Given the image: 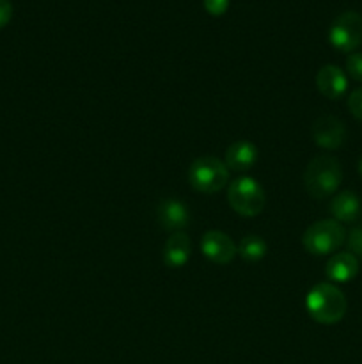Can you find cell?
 I'll list each match as a JSON object with an SVG mask.
<instances>
[{
	"label": "cell",
	"instance_id": "obj_1",
	"mask_svg": "<svg viewBox=\"0 0 362 364\" xmlns=\"http://www.w3.org/2000/svg\"><path fill=\"white\" fill-rule=\"evenodd\" d=\"M305 309L314 322L322 326H334L344 318L348 302L336 284L318 283L305 295Z\"/></svg>",
	"mask_w": 362,
	"mask_h": 364
},
{
	"label": "cell",
	"instance_id": "obj_2",
	"mask_svg": "<svg viewBox=\"0 0 362 364\" xmlns=\"http://www.w3.org/2000/svg\"><path fill=\"white\" fill-rule=\"evenodd\" d=\"M341 181H343V169L336 156L318 155L305 167V191L314 199H325L336 194Z\"/></svg>",
	"mask_w": 362,
	"mask_h": 364
},
{
	"label": "cell",
	"instance_id": "obj_3",
	"mask_svg": "<svg viewBox=\"0 0 362 364\" xmlns=\"http://www.w3.org/2000/svg\"><path fill=\"white\" fill-rule=\"evenodd\" d=\"M188 181L197 192L216 194L229 181V169L224 160L213 155H202L192 162L188 169Z\"/></svg>",
	"mask_w": 362,
	"mask_h": 364
},
{
	"label": "cell",
	"instance_id": "obj_4",
	"mask_svg": "<svg viewBox=\"0 0 362 364\" xmlns=\"http://www.w3.org/2000/svg\"><path fill=\"white\" fill-rule=\"evenodd\" d=\"M346 242V231L341 223L334 219H323L311 224L302 237L304 249L312 256L334 255Z\"/></svg>",
	"mask_w": 362,
	"mask_h": 364
},
{
	"label": "cell",
	"instance_id": "obj_5",
	"mask_svg": "<svg viewBox=\"0 0 362 364\" xmlns=\"http://www.w3.org/2000/svg\"><path fill=\"white\" fill-rule=\"evenodd\" d=\"M227 201L238 215L256 217L265 210L266 194L258 180L251 176H241L227 188Z\"/></svg>",
	"mask_w": 362,
	"mask_h": 364
},
{
	"label": "cell",
	"instance_id": "obj_6",
	"mask_svg": "<svg viewBox=\"0 0 362 364\" xmlns=\"http://www.w3.org/2000/svg\"><path fill=\"white\" fill-rule=\"evenodd\" d=\"M329 41L336 50L353 53L362 45V14L344 11L329 28Z\"/></svg>",
	"mask_w": 362,
	"mask_h": 364
},
{
	"label": "cell",
	"instance_id": "obj_7",
	"mask_svg": "<svg viewBox=\"0 0 362 364\" xmlns=\"http://www.w3.org/2000/svg\"><path fill=\"white\" fill-rule=\"evenodd\" d=\"M312 139L323 149H337L346 141V127L343 121L330 114H323L312 123Z\"/></svg>",
	"mask_w": 362,
	"mask_h": 364
},
{
	"label": "cell",
	"instance_id": "obj_8",
	"mask_svg": "<svg viewBox=\"0 0 362 364\" xmlns=\"http://www.w3.org/2000/svg\"><path fill=\"white\" fill-rule=\"evenodd\" d=\"M201 251L206 259L216 265H227L238 255V247L229 235L222 231H208L201 240Z\"/></svg>",
	"mask_w": 362,
	"mask_h": 364
},
{
	"label": "cell",
	"instance_id": "obj_9",
	"mask_svg": "<svg viewBox=\"0 0 362 364\" xmlns=\"http://www.w3.org/2000/svg\"><path fill=\"white\" fill-rule=\"evenodd\" d=\"M156 217L162 230L169 233H181L190 224V210L183 201L174 198L163 199L156 208Z\"/></svg>",
	"mask_w": 362,
	"mask_h": 364
},
{
	"label": "cell",
	"instance_id": "obj_10",
	"mask_svg": "<svg viewBox=\"0 0 362 364\" xmlns=\"http://www.w3.org/2000/svg\"><path fill=\"white\" fill-rule=\"evenodd\" d=\"M316 85L325 98L339 100L348 91L346 73L336 64H325L319 68L318 75H316Z\"/></svg>",
	"mask_w": 362,
	"mask_h": 364
},
{
	"label": "cell",
	"instance_id": "obj_11",
	"mask_svg": "<svg viewBox=\"0 0 362 364\" xmlns=\"http://www.w3.org/2000/svg\"><path fill=\"white\" fill-rule=\"evenodd\" d=\"M325 274L332 283H350L358 274V259L351 252H334L327 262Z\"/></svg>",
	"mask_w": 362,
	"mask_h": 364
},
{
	"label": "cell",
	"instance_id": "obj_12",
	"mask_svg": "<svg viewBox=\"0 0 362 364\" xmlns=\"http://www.w3.org/2000/svg\"><path fill=\"white\" fill-rule=\"evenodd\" d=\"M224 159H226L224 162H226L227 169L245 173L258 162V148L248 141H236L227 148Z\"/></svg>",
	"mask_w": 362,
	"mask_h": 364
},
{
	"label": "cell",
	"instance_id": "obj_13",
	"mask_svg": "<svg viewBox=\"0 0 362 364\" xmlns=\"http://www.w3.org/2000/svg\"><path fill=\"white\" fill-rule=\"evenodd\" d=\"M192 252V242L185 231L172 233L163 245V263L169 269H181L188 263Z\"/></svg>",
	"mask_w": 362,
	"mask_h": 364
},
{
	"label": "cell",
	"instance_id": "obj_14",
	"mask_svg": "<svg viewBox=\"0 0 362 364\" xmlns=\"http://www.w3.org/2000/svg\"><path fill=\"white\" fill-rule=\"evenodd\" d=\"M329 210L337 223H353L361 213V199L355 192L343 191L332 196Z\"/></svg>",
	"mask_w": 362,
	"mask_h": 364
},
{
	"label": "cell",
	"instance_id": "obj_15",
	"mask_svg": "<svg viewBox=\"0 0 362 364\" xmlns=\"http://www.w3.org/2000/svg\"><path fill=\"white\" fill-rule=\"evenodd\" d=\"M266 251H268V245L258 235H248V237L241 238V242L238 244V255H240L241 259L248 263L259 262L266 256Z\"/></svg>",
	"mask_w": 362,
	"mask_h": 364
},
{
	"label": "cell",
	"instance_id": "obj_16",
	"mask_svg": "<svg viewBox=\"0 0 362 364\" xmlns=\"http://www.w3.org/2000/svg\"><path fill=\"white\" fill-rule=\"evenodd\" d=\"M346 73L353 78L355 82L362 84V52H353L346 57Z\"/></svg>",
	"mask_w": 362,
	"mask_h": 364
},
{
	"label": "cell",
	"instance_id": "obj_17",
	"mask_svg": "<svg viewBox=\"0 0 362 364\" xmlns=\"http://www.w3.org/2000/svg\"><path fill=\"white\" fill-rule=\"evenodd\" d=\"M348 252L355 256V258H362V226L353 228L346 237Z\"/></svg>",
	"mask_w": 362,
	"mask_h": 364
},
{
	"label": "cell",
	"instance_id": "obj_18",
	"mask_svg": "<svg viewBox=\"0 0 362 364\" xmlns=\"http://www.w3.org/2000/svg\"><path fill=\"white\" fill-rule=\"evenodd\" d=\"M348 110L355 119L362 121V87L355 89L350 96H348Z\"/></svg>",
	"mask_w": 362,
	"mask_h": 364
},
{
	"label": "cell",
	"instance_id": "obj_19",
	"mask_svg": "<svg viewBox=\"0 0 362 364\" xmlns=\"http://www.w3.org/2000/svg\"><path fill=\"white\" fill-rule=\"evenodd\" d=\"M206 13L212 16H222L229 9V0H202Z\"/></svg>",
	"mask_w": 362,
	"mask_h": 364
},
{
	"label": "cell",
	"instance_id": "obj_20",
	"mask_svg": "<svg viewBox=\"0 0 362 364\" xmlns=\"http://www.w3.org/2000/svg\"><path fill=\"white\" fill-rule=\"evenodd\" d=\"M13 18V4L9 0H0V28L6 27Z\"/></svg>",
	"mask_w": 362,
	"mask_h": 364
},
{
	"label": "cell",
	"instance_id": "obj_21",
	"mask_svg": "<svg viewBox=\"0 0 362 364\" xmlns=\"http://www.w3.org/2000/svg\"><path fill=\"white\" fill-rule=\"evenodd\" d=\"M358 174L362 176V156H361V160H358Z\"/></svg>",
	"mask_w": 362,
	"mask_h": 364
}]
</instances>
